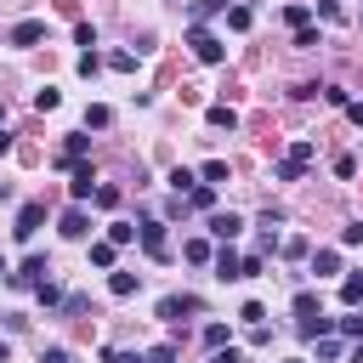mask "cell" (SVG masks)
<instances>
[{
	"label": "cell",
	"mask_w": 363,
	"mask_h": 363,
	"mask_svg": "<svg viewBox=\"0 0 363 363\" xmlns=\"http://www.w3.org/2000/svg\"><path fill=\"white\" fill-rule=\"evenodd\" d=\"M40 363H74V357H68L63 346H52V352H40Z\"/></svg>",
	"instance_id": "37"
},
{
	"label": "cell",
	"mask_w": 363,
	"mask_h": 363,
	"mask_svg": "<svg viewBox=\"0 0 363 363\" xmlns=\"http://www.w3.org/2000/svg\"><path fill=\"white\" fill-rule=\"evenodd\" d=\"M227 29H250V6H233V12H227Z\"/></svg>",
	"instance_id": "31"
},
{
	"label": "cell",
	"mask_w": 363,
	"mask_h": 363,
	"mask_svg": "<svg viewBox=\"0 0 363 363\" xmlns=\"http://www.w3.org/2000/svg\"><path fill=\"white\" fill-rule=\"evenodd\" d=\"M103 357H108V363H148L142 352H103Z\"/></svg>",
	"instance_id": "35"
},
{
	"label": "cell",
	"mask_w": 363,
	"mask_h": 363,
	"mask_svg": "<svg viewBox=\"0 0 363 363\" xmlns=\"http://www.w3.org/2000/svg\"><path fill=\"white\" fill-rule=\"evenodd\" d=\"M182 255H188V261H216V250H210L205 239H188V244H182Z\"/></svg>",
	"instance_id": "19"
},
{
	"label": "cell",
	"mask_w": 363,
	"mask_h": 363,
	"mask_svg": "<svg viewBox=\"0 0 363 363\" xmlns=\"http://www.w3.org/2000/svg\"><path fill=\"white\" fill-rule=\"evenodd\" d=\"M0 125H6V108H0Z\"/></svg>",
	"instance_id": "42"
},
{
	"label": "cell",
	"mask_w": 363,
	"mask_h": 363,
	"mask_svg": "<svg viewBox=\"0 0 363 363\" xmlns=\"http://www.w3.org/2000/svg\"><path fill=\"white\" fill-rule=\"evenodd\" d=\"M312 272H318V279H335V272H341V255H335V250H318V255H312Z\"/></svg>",
	"instance_id": "13"
},
{
	"label": "cell",
	"mask_w": 363,
	"mask_h": 363,
	"mask_svg": "<svg viewBox=\"0 0 363 363\" xmlns=\"http://www.w3.org/2000/svg\"><path fill=\"white\" fill-rule=\"evenodd\" d=\"M182 312H199V295H170V301H159V318H165V324H182Z\"/></svg>",
	"instance_id": "5"
},
{
	"label": "cell",
	"mask_w": 363,
	"mask_h": 363,
	"mask_svg": "<svg viewBox=\"0 0 363 363\" xmlns=\"http://www.w3.org/2000/svg\"><path fill=\"white\" fill-rule=\"evenodd\" d=\"M239 318H244V324H250V329H255V324H261V318H267V306H261V301H250V306H244V312H239Z\"/></svg>",
	"instance_id": "32"
},
{
	"label": "cell",
	"mask_w": 363,
	"mask_h": 363,
	"mask_svg": "<svg viewBox=\"0 0 363 363\" xmlns=\"http://www.w3.org/2000/svg\"><path fill=\"white\" fill-rule=\"evenodd\" d=\"M341 244H363V221H352V227H341Z\"/></svg>",
	"instance_id": "34"
},
{
	"label": "cell",
	"mask_w": 363,
	"mask_h": 363,
	"mask_svg": "<svg viewBox=\"0 0 363 363\" xmlns=\"http://www.w3.org/2000/svg\"><path fill=\"white\" fill-rule=\"evenodd\" d=\"M341 335H357V341H363V306H352V312L341 318Z\"/></svg>",
	"instance_id": "24"
},
{
	"label": "cell",
	"mask_w": 363,
	"mask_h": 363,
	"mask_svg": "<svg viewBox=\"0 0 363 363\" xmlns=\"http://www.w3.org/2000/svg\"><path fill=\"white\" fill-rule=\"evenodd\" d=\"M312 154H318V148H312L306 136H301V142H295V148H290V154L279 159V182H301V170L312 165Z\"/></svg>",
	"instance_id": "1"
},
{
	"label": "cell",
	"mask_w": 363,
	"mask_h": 363,
	"mask_svg": "<svg viewBox=\"0 0 363 363\" xmlns=\"http://www.w3.org/2000/svg\"><path fill=\"white\" fill-rule=\"evenodd\" d=\"M108 68H119V74H131V68H136V52H114V57H108Z\"/></svg>",
	"instance_id": "28"
},
{
	"label": "cell",
	"mask_w": 363,
	"mask_h": 363,
	"mask_svg": "<svg viewBox=\"0 0 363 363\" xmlns=\"http://www.w3.org/2000/svg\"><path fill=\"white\" fill-rule=\"evenodd\" d=\"M335 176H341V182H352V176H357V159H352V154H341V159H335Z\"/></svg>",
	"instance_id": "29"
},
{
	"label": "cell",
	"mask_w": 363,
	"mask_h": 363,
	"mask_svg": "<svg viewBox=\"0 0 363 363\" xmlns=\"http://www.w3.org/2000/svg\"><path fill=\"white\" fill-rule=\"evenodd\" d=\"M40 221H45V205H23L12 233H17V239H34V233H40Z\"/></svg>",
	"instance_id": "6"
},
{
	"label": "cell",
	"mask_w": 363,
	"mask_h": 363,
	"mask_svg": "<svg viewBox=\"0 0 363 363\" xmlns=\"http://www.w3.org/2000/svg\"><path fill=\"white\" fill-rule=\"evenodd\" d=\"M114 250H119V244H108V239L91 244V267H114Z\"/></svg>",
	"instance_id": "23"
},
{
	"label": "cell",
	"mask_w": 363,
	"mask_h": 363,
	"mask_svg": "<svg viewBox=\"0 0 363 363\" xmlns=\"http://www.w3.org/2000/svg\"><path fill=\"white\" fill-rule=\"evenodd\" d=\"M68 193H74V199H91V193H97V170H91V165H74Z\"/></svg>",
	"instance_id": "9"
},
{
	"label": "cell",
	"mask_w": 363,
	"mask_h": 363,
	"mask_svg": "<svg viewBox=\"0 0 363 363\" xmlns=\"http://www.w3.org/2000/svg\"><path fill=\"white\" fill-rule=\"evenodd\" d=\"M40 40H45V23H40V17H23V23L12 29V45H40Z\"/></svg>",
	"instance_id": "10"
},
{
	"label": "cell",
	"mask_w": 363,
	"mask_h": 363,
	"mask_svg": "<svg viewBox=\"0 0 363 363\" xmlns=\"http://www.w3.org/2000/svg\"><path fill=\"white\" fill-rule=\"evenodd\" d=\"M205 119H210L216 131H233V125H239V114H233V108H227V103H216V108H210Z\"/></svg>",
	"instance_id": "16"
},
{
	"label": "cell",
	"mask_w": 363,
	"mask_h": 363,
	"mask_svg": "<svg viewBox=\"0 0 363 363\" xmlns=\"http://www.w3.org/2000/svg\"><path fill=\"white\" fill-rule=\"evenodd\" d=\"M91 199H97L103 210H114V205H119V188H97V193H91Z\"/></svg>",
	"instance_id": "33"
},
{
	"label": "cell",
	"mask_w": 363,
	"mask_h": 363,
	"mask_svg": "<svg viewBox=\"0 0 363 363\" xmlns=\"http://www.w3.org/2000/svg\"><path fill=\"white\" fill-rule=\"evenodd\" d=\"M216 279H244V255L221 244V250H216Z\"/></svg>",
	"instance_id": "8"
},
{
	"label": "cell",
	"mask_w": 363,
	"mask_h": 363,
	"mask_svg": "<svg viewBox=\"0 0 363 363\" xmlns=\"http://www.w3.org/2000/svg\"><path fill=\"white\" fill-rule=\"evenodd\" d=\"M131 239H136L131 221H108V244H131Z\"/></svg>",
	"instance_id": "21"
},
{
	"label": "cell",
	"mask_w": 363,
	"mask_h": 363,
	"mask_svg": "<svg viewBox=\"0 0 363 363\" xmlns=\"http://www.w3.org/2000/svg\"><path fill=\"white\" fill-rule=\"evenodd\" d=\"M193 182H199V176H193V170H182V165H176V170H170V188H176V193H188V188H193Z\"/></svg>",
	"instance_id": "27"
},
{
	"label": "cell",
	"mask_w": 363,
	"mask_h": 363,
	"mask_svg": "<svg viewBox=\"0 0 363 363\" xmlns=\"http://www.w3.org/2000/svg\"><path fill=\"white\" fill-rule=\"evenodd\" d=\"M85 125H97V131H108V125H114V114H108V108L97 103V108H85Z\"/></svg>",
	"instance_id": "26"
},
{
	"label": "cell",
	"mask_w": 363,
	"mask_h": 363,
	"mask_svg": "<svg viewBox=\"0 0 363 363\" xmlns=\"http://www.w3.org/2000/svg\"><path fill=\"white\" fill-rule=\"evenodd\" d=\"M91 154V136H68V142H63V165H80Z\"/></svg>",
	"instance_id": "14"
},
{
	"label": "cell",
	"mask_w": 363,
	"mask_h": 363,
	"mask_svg": "<svg viewBox=\"0 0 363 363\" xmlns=\"http://www.w3.org/2000/svg\"><path fill=\"white\" fill-rule=\"evenodd\" d=\"M148 363H176V346H154V352H148Z\"/></svg>",
	"instance_id": "36"
},
{
	"label": "cell",
	"mask_w": 363,
	"mask_h": 363,
	"mask_svg": "<svg viewBox=\"0 0 363 363\" xmlns=\"http://www.w3.org/2000/svg\"><path fill=\"white\" fill-rule=\"evenodd\" d=\"M45 279H52V261L45 255H29L23 272H12V284H45Z\"/></svg>",
	"instance_id": "4"
},
{
	"label": "cell",
	"mask_w": 363,
	"mask_h": 363,
	"mask_svg": "<svg viewBox=\"0 0 363 363\" xmlns=\"http://www.w3.org/2000/svg\"><path fill=\"white\" fill-rule=\"evenodd\" d=\"M188 205H193V210H210V205H216V188H210V182H193V188H188Z\"/></svg>",
	"instance_id": "15"
},
{
	"label": "cell",
	"mask_w": 363,
	"mask_h": 363,
	"mask_svg": "<svg viewBox=\"0 0 363 363\" xmlns=\"http://www.w3.org/2000/svg\"><path fill=\"white\" fill-rule=\"evenodd\" d=\"M188 45H193V57H199V63H221V57H227V52H221V40H216L210 29H199V23L188 29Z\"/></svg>",
	"instance_id": "2"
},
{
	"label": "cell",
	"mask_w": 363,
	"mask_h": 363,
	"mask_svg": "<svg viewBox=\"0 0 363 363\" xmlns=\"http://www.w3.org/2000/svg\"><path fill=\"white\" fill-rule=\"evenodd\" d=\"M57 103H63V91H52V85H45V91H34V108H40V114H52Z\"/></svg>",
	"instance_id": "25"
},
{
	"label": "cell",
	"mask_w": 363,
	"mask_h": 363,
	"mask_svg": "<svg viewBox=\"0 0 363 363\" xmlns=\"http://www.w3.org/2000/svg\"><path fill=\"white\" fill-rule=\"evenodd\" d=\"M34 295H40V306H63V290L45 279V284H34Z\"/></svg>",
	"instance_id": "22"
},
{
	"label": "cell",
	"mask_w": 363,
	"mask_h": 363,
	"mask_svg": "<svg viewBox=\"0 0 363 363\" xmlns=\"http://www.w3.org/2000/svg\"><path fill=\"white\" fill-rule=\"evenodd\" d=\"M301 318H318V295H312V290L295 295V324H301Z\"/></svg>",
	"instance_id": "20"
},
{
	"label": "cell",
	"mask_w": 363,
	"mask_h": 363,
	"mask_svg": "<svg viewBox=\"0 0 363 363\" xmlns=\"http://www.w3.org/2000/svg\"><path fill=\"white\" fill-rule=\"evenodd\" d=\"M210 233H216L221 244H233V239L244 233V216H233V210H216V216H210Z\"/></svg>",
	"instance_id": "3"
},
{
	"label": "cell",
	"mask_w": 363,
	"mask_h": 363,
	"mask_svg": "<svg viewBox=\"0 0 363 363\" xmlns=\"http://www.w3.org/2000/svg\"><path fill=\"white\" fill-rule=\"evenodd\" d=\"M346 363H363V341H357V346H352V357H346Z\"/></svg>",
	"instance_id": "40"
},
{
	"label": "cell",
	"mask_w": 363,
	"mask_h": 363,
	"mask_svg": "<svg viewBox=\"0 0 363 363\" xmlns=\"http://www.w3.org/2000/svg\"><path fill=\"white\" fill-rule=\"evenodd\" d=\"M205 346H227V324H205Z\"/></svg>",
	"instance_id": "30"
},
{
	"label": "cell",
	"mask_w": 363,
	"mask_h": 363,
	"mask_svg": "<svg viewBox=\"0 0 363 363\" xmlns=\"http://www.w3.org/2000/svg\"><path fill=\"white\" fill-rule=\"evenodd\" d=\"M199 182H210V188H221V182H227V159H210V165L199 170Z\"/></svg>",
	"instance_id": "18"
},
{
	"label": "cell",
	"mask_w": 363,
	"mask_h": 363,
	"mask_svg": "<svg viewBox=\"0 0 363 363\" xmlns=\"http://www.w3.org/2000/svg\"><path fill=\"white\" fill-rule=\"evenodd\" d=\"M6 154H12V136H6V131H0V159H6Z\"/></svg>",
	"instance_id": "39"
},
{
	"label": "cell",
	"mask_w": 363,
	"mask_h": 363,
	"mask_svg": "<svg viewBox=\"0 0 363 363\" xmlns=\"http://www.w3.org/2000/svg\"><path fill=\"white\" fill-rule=\"evenodd\" d=\"M108 290L125 301V295H136V272H114V279H108Z\"/></svg>",
	"instance_id": "17"
},
{
	"label": "cell",
	"mask_w": 363,
	"mask_h": 363,
	"mask_svg": "<svg viewBox=\"0 0 363 363\" xmlns=\"http://www.w3.org/2000/svg\"><path fill=\"white\" fill-rule=\"evenodd\" d=\"M91 233V221H85V210L74 205V210H63V239H85Z\"/></svg>",
	"instance_id": "11"
},
{
	"label": "cell",
	"mask_w": 363,
	"mask_h": 363,
	"mask_svg": "<svg viewBox=\"0 0 363 363\" xmlns=\"http://www.w3.org/2000/svg\"><path fill=\"white\" fill-rule=\"evenodd\" d=\"M0 279H6V255H0Z\"/></svg>",
	"instance_id": "41"
},
{
	"label": "cell",
	"mask_w": 363,
	"mask_h": 363,
	"mask_svg": "<svg viewBox=\"0 0 363 363\" xmlns=\"http://www.w3.org/2000/svg\"><path fill=\"white\" fill-rule=\"evenodd\" d=\"M142 250H148L154 261L170 255V244H165V221H148V227H142Z\"/></svg>",
	"instance_id": "7"
},
{
	"label": "cell",
	"mask_w": 363,
	"mask_h": 363,
	"mask_svg": "<svg viewBox=\"0 0 363 363\" xmlns=\"http://www.w3.org/2000/svg\"><path fill=\"white\" fill-rule=\"evenodd\" d=\"M346 114H352V125H363V103H346Z\"/></svg>",
	"instance_id": "38"
},
{
	"label": "cell",
	"mask_w": 363,
	"mask_h": 363,
	"mask_svg": "<svg viewBox=\"0 0 363 363\" xmlns=\"http://www.w3.org/2000/svg\"><path fill=\"white\" fill-rule=\"evenodd\" d=\"M341 301L346 306H363V272H346V279H341Z\"/></svg>",
	"instance_id": "12"
}]
</instances>
